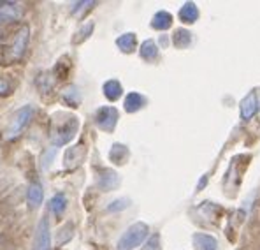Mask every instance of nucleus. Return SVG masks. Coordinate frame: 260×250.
Segmentation results:
<instances>
[{
    "label": "nucleus",
    "mask_w": 260,
    "mask_h": 250,
    "mask_svg": "<svg viewBox=\"0 0 260 250\" xmlns=\"http://www.w3.org/2000/svg\"><path fill=\"white\" fill-rule=\"evenodd\" d=\"M21 18V7L14 2H4L0 4V25L2 23L16 21Z\"/></svg>",
    "instance_id": "10"
},
{
    "label": "nucleus",
    "mask_w": 260,
    "mask_h": 250,
    "mask_svg": "<svg viewBox=\"0 0 260 250\" xmlns=\"http://www.w3.org/2000/svg\"><path fill=\"white\" fill-rule=\"evenodd\" d=\"M69 71H71V65H69V64L63 65V62H58V64H56V67H55V74H56V78H60V79L67 78Z\"/></svg>",
    "instance_id": "29"
},
{
    "label": "nucleus",
    "mask_w": 260,
    "mask_h": 250,
    "mask_svg": "<svg viewBox=\"0 0 260 250\" xmlns=\"http://www.w3.org/2000/svg\"><path fill=\"white\" fill-rule=\"evenodd\" d=\"M32 250H51V229H49L48 215H43V218L37 224Z\"/></svg>",
    "instance_id": "6"
},
{
    "label": "nucleus",
    "mask_w": 260,
    "mask_h": 250,
    "mask_svg": "<svg viewBox=\"0 0 260 250\" xmlns=\"http://www.w3.org/2000/svg\"><path fill=\"white\" fill-rule=\"evenodd\" d=\"M11 94V83L6 78H0V95H9Z\"/></svg>",
    "instance_id": "30"
},
{
    "label": "nucleus",
    "mask_w": 260,
    "mask_h": 250,
    "mask_svg": "<svg viewBox=\"0 0 260 250\" xmlns=\"http://www.w3.org/2000/svg\"><path fill=\"white\" fill-rule=\"evenodd\" d=\"M171 26H173V14L167 13V11H158L151 18V29L164 32V30L171 29Z\"/></svg>",
    "instance_id": "15"
},
{
    "label": "nucleus",
    "mask_w": 260,
    "mask_h": 250,
    "mask_svg": "<svg viewBox=\"0 0 260 250\" xmlns=\"http://www.w3.org/2000/svg\"><path fill=\"white\" fill-rule=\"evenodd\" d=\"M43 198H44V188L41 185L39 182H32L28 185V190H26V203L32 210H37L43 203Z\"/></svg>",
    "instance_id": "11"
},
{
    "label": "nucleus",
    "mask_w": 260,
    "mask_h": 250,
    "mask_svg": "<svg viewBox=\"0 0 260 250\" xmlns=\"http://www.w3.org/2000/svg\"><path fill=\"white\" fill-rule=\"evenodd\" d=\"M128 159V148L125 145H120V143H114L111 146L109 150V160L114 164H118V166H121V164H125Z\"/></svg>",
    "instance_id": "17"
},
{
    "label": "nucleus",
    "mask_w": 260,
    "mask_h": 250,
    "mask_svg": "<svg viewBox=\"0 0 260 250\" xmlns=\"http://www.w3.org/2000/svg\"><path fill=\"white\" fill-rule=\"evenodd\" d=\"M141 250H162V245H160V236L158 234H153L150 240L146 241V245H144Z\"/></svg>",
    "instance_id": "27"
},
{
    "label": "nucleus",
    "mask_w": 260,
    "mask_h": 250,
    "mask_svg": "<svg viewBox=\"0 0 260 250\" xmlns=\"http://www.w3.org/2000/svg\"><path fill=\"white\" fill-rule=\"evenodd\" d=\"M118 118H120V115H118L116 107L114 106H102L95 111L93 120H95V125H97L101 130H104V132H113V130L116 129Z\"/></svg>",
    "instance_id": "5"
},
{
    "label": "nucleus",
    "mask_w": 260,
    "mask_h": 250,
    "mask_svg": "<svg viewBox=\"0 0 260 250\" xmlns=\"http://www.w3.org/2000/svg\"><path fill=\"white\" fill-rule=\"evenodd\" d=\"M179 20L183 23H186V25H192L199 20V7L195 6L193 2H186L183 4V7L179 9Z\"/></svg>",
    "instance_id": "16"
},
{
    "label": "nucleus",
    "mask_w": 260,
    "mask_h": 250,
    "mask_svg": "<svg viewBox=\"0 0 260 250\" xmlns=\"http://www.w3.org/2000/svg\"><path fill=\"white\" fill-rule=\"evenodd\" d=\"M116 46H118V49H120V51H123V53H132L134 49H136V46H137V37H136V34H132V32L121 34V36L116 39Z\"/></svg>",
    "instance_id": "18"
},
{
    "label": "nucleus",
    "mask_w": 260,
    "mask_h": 250,
    "mask_svg": "<svg viewBox=\"0 0 260 250\" xmlns=\"http://www.w3.org/2000/svg\"><path fill=\"white\" fill-rule=\"evenodd\" d=\"M32 117H34V107L30 104L21 106L20 109L13 115L9 124H7L6 130H4V137H6V140H14V137H18L23 132V129L28 125V122L32 120Z\"/></svg>",
    "instance_id": "3"
},
{
    "label": "nucleus",
    "mask_w": 260,
    "mask_h": 250,
    "mask_svg": "<svg viewBox=\"0 0 260 250\" xmlns=\"http://www.w3.org/2000/svg\"><path fill=\"white\" fill-rule=\"evenodd\" d=\"M37 85H39V90L41 92H49L51 90V85H53V79H49V72H43L37 79Z\"/></svg>",
    "instance_id": "26"
},
{
    "label": "nucleus",
    "mask_w": 260,
    "mask_h": 250,
    "mask_svg": "<svg viewBox=\"0 0 260 250\" xmlns=\"http://www.w3.org/2000/svg\"><path fill=\"white\" fill-rule=\"evenodd\" d=\"M123 106L127 113H137V111L146 106V97L141 95L139 92H130V94H127V97H125Z\"/></svg>",
    "instance_id": "12"
},
{
    "label": "nucleus",
    "mask_w": 260,
    "mask_h": 250,
    "mask_svg": "<svg viewBox=\"0 0 260 250\" xmlns=\"http://www.w3.org/2000/svg\"><path fill=\"white\" fill-rule=\"evenodd\" d=\"M86 157V146L85 143H78L71 148H67L63 155V166L65 169H76L81 166V162L85 160Z\"/></svg>",
    "instance_id": "7"
},
{
    "label": "nucleus",
    "mask_w": 260,
    "mask_h": 250,
    "mask_svg": "<svg viewBox=\"0 0 260 250\" xmlns=\"http://www.w3.org/2000/svg\"><path fill=\"white\" fill-rule=\"evenodd\" d=\"M173 44L176 46L178 49H186L190 44H192V34L190 30L186 29H178L173 36Z\"/></svg>",
    "instance_id": "20"
},
{
    "label": "nucleus",
    "mask_w": 260,
    "mask_h": 250,
    "mask_svg": "<svg viewBox=\"0 0 260 250\" xmlns=\"http://www.w3.org/2000/svg\"><path fill=\"white\" fill-rule=\"evenodd\" d=\"M128 206H130V199L120 198V199H114L113 203H109L108 211H121V210H127Z\"/></svg>",
    "instance_id": "25"
},
{
    "label": "nucleus",
    "mask_w": 260,
    "mask_h": 250,
    "mask_svg": "<svg viewBox=\"0 0 260 250\" xmlns=\"http://www.w3.org/2000/svg\"><path fill=\"white\" fill-rule=\"evenodd\" d=\"M93 29H95V23L93 21H88L86 25H83L81 29L76 32V36H74V39H72V42H74V44H81L83 41H86L88 37L91 36Z\"/></svg>",
    "instance_id": "24"
},
{
    "label": "nucleus",
    "mask_w": 260,
    "mask_h": 250,
    "mask_svg": "<svg viewBox=\"0 0 260 250\" xmlns=\"http://www.w3.org/2000/svg\"><path fill=\"white\" fill-rule=\"evenodd\" d=\"M150 234V228L144 222H136V224L128 226L127 231L120 236L116 243V250H134L139 247L141 243H144V240Z\"/></svg>",
    "instance_id": "2"
},
{
    "label": "nucleus",
    "mask_w": 260,
    "mask_h": 250,
    "mask_svg": "<svg viewBox=\"0 0 260 250\" xmlns=\"http://www.w3.org/2000/svg\"><path fill=\"white\" fill-rule=\"evenodd\" d=\"M192 241L199 250H220L218 248V241L211 236V234L195 233L192 236Z\"/></svg>",
    "instance_id": "13"
},
{
    "label": "nucleus",
    "mask_w": 260,
    "mask_h": 250,
    "mask_svg": "<svg viewBox=\"0 0 260 250\" xmlns=\"http://www.w3.org/2000/svg\"><path fill=\"white\" fill-rule=\"evenodd\" d=\"M258 113V97L257 92H250L239 104V115L241 120H251Z\"/></svg>",
    "instance_id": "9"
},
{
    "label": "nucleus",
    "mask_w": 260,
    "mask_h": 250,
    "mask_svg": "<svg viewBox=\"0 0 260 250\" xmlns=\"http://www.w3.org/2000/svg\"><path fill=\"white\" fill-rule=\"evenodd\" d=\"M79 130V120L78 117L71 113H63V111H58V113L53 115L51 118V129H49V141H51L53 146H63L67 143H71L76 137Z\"/></svg>",
    "instance_id": "1"
},
{
    "label": "nucleus",
    "mask_w": 260,
    "mask_h": 250,
    "mask_svg": "<svg viewBox=\"0 0 260 250\" xmlns=\"http://www.w3.org/2000/svg\"><path fill=\"white\" fill-rule=\"evenodd\" d=\"M62 99H63V102H65L67 106L78 107V106H79V102H81V92H79V88L76 87V85H71V87L63 88Z\"/></svg>",
    "instance_id": "19"
},
{
    "label": "nucleus",
    "mask_w": 260,
    "mask_h": 250,
    "mask_svg": "<svg viewBox=\"0 0 260 250\" xmlns=\"http://www.w3.org/2000/svg\"><path fill=\"white\" fill-rule=\"evenodd\" d=\"M28 41H30V26L28 25H21L20 30L16 32L13 42H11L9 48V60L11 62H18L23 59V55L26 53L28 48Z\"/></svg>",
    "instance_id": "4"
},
{
    "label": "nucleus",
    "mask_w": 260,
    "mask_h": 250,
    "mask_svg": "<svg viewBox=\"0 0 260 250\" xmlns=\"http://www.w3.org/2000/svg\"><path fill=\"white\" fill-rule=\"evenodd\" d=\"M97 2H76V4H72V7H71V13L72 14H79L81 11H86V9H90V7H93Z\"/></svg>",
    "instance_id": "28"
},
{
    "label": "nucleus",
    "mask_w": 260,
    "mask_h": 250,
    "mask_svg": "<svg viewBox=\"0 0 260 250\" xmlns=\"http://www.w3.org/2000/svg\"><path fill=\"white\" fill-rule=\"evenodd\" d=\"M74 236V224H71V222H67V224H63V228L58 229V233H56V245H65L67 241H71V238Z\"/></svg>",
    "instance_id": "23"
},
{
    "label": "nucleus",
    "mask_w": 260,
    "mask_h": 250,
    "mask_svg": "<svg viewBox=\"0 0 260 250\" xmlns=\"http://www.w3.org/2000/svg\"><path fill=\"white\" fill-rule=\"evenodd\" d=\"M139 55H141V59L148 60V62L155 60L156 57H158V46H156V42L151 41V39L144 41L139 48Z\"/></svg>",
    "instance_id": "21"
},
{
    "label": "nucleus",
    "mask_w": 260,
    "mask_h": 250,
    "mask_svg": "<svg viewBox=\"0 0 260 250\" xmlns=\"http://www.w3.org/2000/svg\"><path fill=\"white\" fill-rule=\"evenodd\" d=\"M97 185L101 190L104 192H111L114 188L120 187V176H118L116 171L109 168H101L97 171Z\"/></svg>",
    "instance_id": "8"
},
{
    "label": "nucleus",
    "mask_w": 260,
    "mask_h": 250,
    "mask_svg": "<svg viewBox=\"0 0 260 250\" xmlns=\"http://www.w3.org/2000/svg\"><path fill=\"white\" fill-rule=\"evenodd\" d=\"M65 208H67V198H65V194H62V192H58V194H55L49 199V211L53 215L60 217L65 211Z\"/></svg>",
    "instance_id": "22"
},
{
    "label": "nucleus",
    "mask_w": 260,
    "mask_h": 250,
    "mask_svg": "<svg viewBox=\"0 0 260 250\" xmlns=\"http://www.w3.org/2000/svg\"><path fill=\"white\" fill-rule=\"evenodd\" d=\"M102 92H104L108 101L114 102L123 95V87H121V83L118 81V79H108V81L104 83V87H102Z\"/></svg>",
    "instance_id": "14"
}]
</instances>
